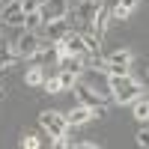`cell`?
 <instances>
[{"label":"cell","instance_id":"cell-1","mask_svg":"<svg viewBox=\"0 0 149 149\" xmlns=\"http://www.w3.org/2000/svg\"><path fill=\"white\" fill-rule=\"evenodd\" d=\"M107 86H110V95H113V102L116 104H131L134 98H140L143 90H140V84L131 78V74H107Z\"/></svg>","mask_w":149,"mask_h":149},{"label":"cell","instance_id":"cell-2","mask_svg":"<svg viewBox=\"0 0 149 149\" xmlns=\"http://www.w3.org/2000/svg\"><path fill=\"white\" fill-rule=\"evenodd\" d=\"M72 90H74V98H78V102H81V104H86V107H93V113H95V119L107 113V104H104V98H102V95H98V93L93 90V86H90V84H84V81L78 78V84H74V86H72Z\"/></svg>","mask_w":149,"mask_h":149},{"label":"cell","instance_id":"cell-3","mask_svg":"<svg viewBox=\"0 0 149 149\" xmlns=\"http://www.w3.org/2000/svg\"><path fill=\"white\" fill-rule=\"evenodd\" d=\"M42 48V39L36 30H21L18 39L12 42V54H15L18 60H33V54Z\"/></svg>","mask_w":149,"mask_h":149},{"label":"cell","instance_id":"cell-4","mask_svg":"<svg viewBox=\"0 0 149 149\" xmlns=\"http://www.w3.org/2000/svg\"><path fill=\"white\" fill-rule=\"evenodd\" d=\"M39 125L48 131V137H63V134H69L66 113H60V110H42L39 113Z\"/></svg>","mask_w":149,"mask_h":149},{"label":"cell","instance_id":"cell-5","mask_svg":"<svg viewBox=\"0 0 149 149\" xmlns=\"http://www.w3.org/2000/svg\"><path fill=\"white\" fill-rule=\"evenodd\" d=\"M72 30V24H69V15L66 18H54V21H45L42 24V45H54L60 42L63 36Z\"/></svg>","mask_w":149,"mask_h":149},{"label":"cell","instance_id":"cell-6","mask_svg":"<svg viewBox=\"0 0 149 149\" xmlns=\"http://www.w3.org/2000/svg\"><path fill=\"white\" fill-rule=\"evenodd\" d=\"M39 15H42L45 21L66 18V15H69V0H42V3H39Z\"/></svg>","mask_w":149,"mask_h":149},{"label":"cell","instance_id":"cell-7","mask_svg":"<svg viewBox=\"0 0 149 149\" xmlns=\"http://www.w3.org/2000/svg\"><path fill=\"white\" fill-rule=\"evenodd\" d=\"M24 9H21V0H12V3H6L3 15H0V21L6 24V27H15V30H24Z\"/></svg>","mask_w":149,"mask_h":149},{"label":"cell","instance_id":"cell-8","mask_svg":"<svg viewBox=\"0 0 149 149\" xmlns=\"http://www.w3.org/2000/svg\"><path fill=\"white\" fill-rule=\"evenodd\" d=\"M131 51H125V48H119V51H113L107 57V74H125L128 66H131Z\"/></svg>","mask_w":149,"mask_h":149},{"label":"cell","instance_id":"cell-9","mask_svg":"<svg viewBox=\"0 0 149 149\" xmlns=\"http://www.w3.org/2000/svg\"><path fill=\"white\" fill-rule=\"evenodd\" d=\"M98 6H102V3H95V0H81V3L74 6V12H72V18H78L81 24H90V27H93V18H95Z\"/></svg>","mask_w":149,"mask_h":149},{"label":"cell","instance_id":"cell-10","mask_svg":"<svg viewBox=\"0 0 149 149\" xmlns=\"http://www.w3.org/2000/svg\"><path fill=\"white\" fill-rule=\"evenodd\" d=\"M90 119H95L93 107H86V104H81V102L74 104V107L69 110V113H66V122H69V128H72V125H86Z\"/></svg>","mask_w":149,"mask_h":149},{"label":"cell","instance_id":"cell-11","mask_svg":"<svg viewBox=\"0 0 149 149\" xmlns=\"http://www.w3.org/2000/svg\"><path fill=\"white\" fill-rule=\"evenodd\" d=\"M84 63H86V57H78V54H60V69H69V72H74L81 78V72H84Z\"/></svg>","mask_w":149,"mask_h":149},{"label":"cell","instance_id":"cell-12","mask_svg":"<svg viewBox=\"0 0 149 149\" xmlns=\"http://www.w3.org/2000/svg\"><path fill=\"white\" fill-rule=\"evenodd\" d=\"M107 21H110V9H107V6H98L95 18H93V33L98 36V39L104 36V30H107Z\"/></svg>","mask_w":149,"mask_h":149},{"label":"cell","instance_id":"cell-13","mask_svg":"<svg viewBox=\"0 0 149 149\" xmlns=\"http://www.w3.org/2000/svg\"><path fill=\"white\" fill-rule=\"evenodd\" d=\"M24 84H27V86H36V90H42V84H45V69H42V66H30L27 74H24Z\"/></svg>","mask_w":149,"mask_h":149},{"label":"cell","instance_id":"cell-14","mask_svg":"<svg viewBox=\"0 0 149 149\" xmlns=\"http://www.w3.org/2000/svg\"><path fill=\"white\" fill-rule=\"evenodd\" d=\"M134 9H137V0H116V6H113V18H116V21H125Z\"/></svg>","mask_w":149,"mask_h":149},{"label":"cell","instance_id":"cell-15","mask_svg":"<svg viewBox=\"0 0 149 149\" xmlns=\"http://www.w3.org/2000/svg\"><path fill=\"white\" fill-rule=\"evenodd\" d=\"M131 116H134V119H140V122H146V119H149V102H146L143 95L131 102Z\"/></svg>","mask_w":149,"mask_h":149},{"label":"cell","instance_id":"cell-16","mask_svg":"<svg viewBox=\"0 0 149 149\" xmlns=\"http://www.w3.org/2000/svg\"><path fill=\"white\" fill-rule=\"evenodd\" d=\"M57 78H60V90H72V86L78 84V74H74V72H69V69H60V74H57Z\"/></svg>","mask_w":149,"mask_h":149},{"label":"cell","instance_id":"cell-17","mask_svg":"<svg viewBox=\"0 0 149 149\" xmlns=\"http://www.w3.org/2000/svg\"><path fill=\"white\" fill-rule=\"evenodd\" d=\"M84 36V45H86V54H98V45H102V42H98V36L93 33V30H86V33H81Z\"/></svg>","mask_w":149,"mask_h":149},{"label":"cell","instance_id":"cell-18","mask_svg":"<svg viewBox=\"0 0 149 149\" xmlns=\"http://www.w3.org/2000/svg\"><path fill=\"white\" fill-rule=\"evenodd\" d=\"M42 24H45V18L39 15V12H30V15L24 18V30H39Z\"/></svg>","mask_w":149,"mask_h":149},{"label":"cell","instance_id":"cell-19","mask_svg":"<svg viewBox=\"0 0 149 149\" xmlns=\"http://www.w3.org/2000/svg\"><path fill=\"white\" fill-rule=\"evenodd\" d=\"M42 90L45 93H63V90H60V78H57V74H54V78H45V84H42Z\"/></svg>","mask_w":149,"mask_h":149},{"label":"cell","instance_id":"cell-20","mask_svg":"<svg viewBox=\"0 0 149 149\" xmlns=\"http://www.w3.org/2000/svg\"><path fill=\"white\" fill-rule=\"evenodd\" d=\"M39 3H42V0H21L24 15H30V12H39Z\"/></svg>","mask_w":149,"mask_h":149},{"label":"cell","instance_id":"cell-21","mask_svg":"<svg viewBox=\"0 0 149 149\" xmlns=\"http://www.w3.org/2000/svg\"><path fill=\"white\" fill-rule=\"evenodd\" d=\"M21 146H27V149H36L39 146V137H33V134H21V140H18Z\"/></svg>","mask_w":149,"mask_h":149},{"label":"cell","instance_id":"cell-22","mask_svg":"<svg viewBox=\"0 0 149 149\" xmlns=\"http://www.w3.org/2000/svg\"><path fill=\"white\" fill-rule=\"evenodd\" d=\"M137 143H140V146H149V128H146V125L137 131Z\"/></svg>","mask_w":149,"mask_h":149}]
</instances>
